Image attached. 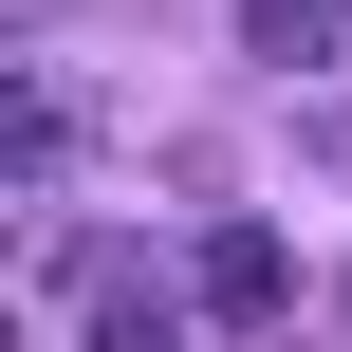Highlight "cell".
I'll return each instance as SVG.
<instances>
[{
  "mask_svg": "<svg viewBox=\"0 0 352 352\" xmlns=\"http://www.w3.org/2000/svg\"><path fill=\"white\" fill-rule=\"evenodd\" d=\"M186 278H204V316H223L241 352L297 316V260H278V223H204V260H186Z\"/></svg>",
  "mask_w": 352,
  "mask_h": 352,
  "instance_id": "obj_1",
  "label": "cell"
},
{
  "mask_svg": "<svg viewBox=\"0 0 352 352\" xmlns=\"http://www.w3.org/2000/svg\"><path fill=\"white\" fill-rule=\"evenodd\" d=\"M241 56H260V74H334L352 56V0H241Z\"/></svg>",
  "mask_w": 352,
  "mask_h": 352,
  "instance_id": "obj_2",
  "label": "cell"
},
{
  "mask_svg": "<svg viewBox=\"0 0 352 352\" xmlns=\"http://www.w3.org/2000/svg\"><path fill=\"white\" fill-rule=\"evenodd\" d=\"M74 352H186V316H167V278H111V316H93Z\"/></svg>",
  "mask_w": 352,
  "mask_h": 352,
  "instance_id": "obj_3",
  "label": "cell"
},
{
  "mask_svg": "<svg viewBox=\"0 0 352 352\" xmlns=\"http://www.w3.org/2000/svg\"><path fill=\"white\" fill-rule=\"evenodd\" d=\"M334 352H352V278H334Z\"/></svg>",
  "mask_w": 352,
  "mask_h": 352,
  "instance_id": "obj_4",
  "label": "cell"
}]
</instances>
